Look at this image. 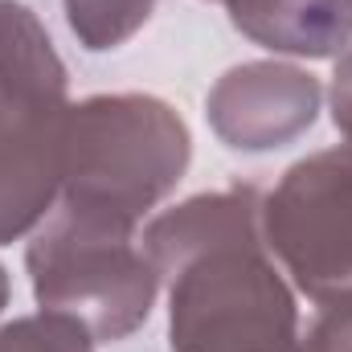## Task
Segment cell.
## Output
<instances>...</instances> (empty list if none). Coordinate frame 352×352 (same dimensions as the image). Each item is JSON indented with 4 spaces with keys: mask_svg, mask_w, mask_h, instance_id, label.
<instances>
[{
    "mask_svg": "<svg viewBox=\"0 0 352 352\" xmlns=\"http://www.w3.org/2000/svg\"><path fill=\"white\" fill-rule=\"evenodd\" d=\"M266 250L291 283L324 303L352 283V144L291 164L263 197Z\"/></svg>",
    "mask_w": 352,
    "mask_h": 352,
    "instance_id": "5b68a950",
    "label": "cell"
},
{
    "mask_svg": "<svg viewBox=\"0 0 352 352\" xmlns=\"http://www.w3.org/2000/svg\"><path fill=\"white\" fill-rule=\"evenodd\" d=\"M188 156V127L164 98L94 94L70 102L58 209L135 230L180 184Z\"/></svg>",
    "mask_w": 352,
    "mask_h": 352,
    "instance_id": "7a4b0ae2",
    "label": "cell"
},
{
    "mask_svg": "<svg viewBox=\"0 0 352 352\" xmlns=\"http://www.w3.org/2000/svg\"><path fill=\"white\" fill-rule=\"evenodd\" d=\"M226 12L270 54L336 58L352 41V0H226Z\"/></svg>",
    "mask_w": 352,
    "mask_h": 352,
    "instance_id": "52a82bcc",
    "label": "cell"
},
{
    "mask_svg": "<svg viewBox=\"0 0 352 352\" xmlns=\"http://www.w3.org/2000/svg\"><path fill=\"white\" fill-rule=\"evenodd\" d=\"M332 123L352 144V50L336 62V74H332Z\"/></svg>",
    "mask_w": 352,
    "mask_h": 352,
    "instance_id": "8fae6325",
    "label": "cell"
},
{
    "mask_svg": "<svg viewBox=\"0 0 352 352\" xmlns=\"http://www.w3.org/2000/svg\"><path fill=\"white\" fill-rule=\"evenodd\" d=\"M66 66L41 21L0 0V246L33 234L62 197Z\"/></svg>",
    "mask_w": 352,
    "mask_h": 352,
    "instance_id": "3957f363",
    "label": "cell"
},
{
    "mask_svg": "<svg viewBox=\"0 0 352 352\" xmlns=\"http://www.w3.org/2000/svg\"><path fill=\"white\" fill-rule=\"evenodd\" d=\"M29 278L41 311H66L82 320L94 340H127L156 303L160 274L135 230L90 221L58 209L29 242Z\"/></svg>",
    "mask_w": 352,
    "mask_h": 352,
    "instance_id": "277c9868",
    "label": "cell"
},
{
    "mask_svg": "<svg viewBox=\"0 0 352 352\" xmlns=\"http://www.w3.org/2000/svg\"><path fill=\"white\" fill-rule=\"evenodd\" d=\"M144 254L168 278L173 352H303L299 307L270 263L263 192H201L144 230Z\"/></svg>",
    "mask_w": 352,
    "mask_h": 352,
    "instance_id": "6da1fadb",
    "label": "cell"
},
{
    "mask_svg": "<svg viewBox=\"0 0 352 352\" xmlns=\"http://www.w3.org/2000/svg\"><path fill=\"white\" fill-rule=\"evenodd\" d=\"M324 87L291 62H242L205 98L213 135L234 152H274L295 144L320 115Z\"/></svg>",
    "mask_w": 352,
    "mask_h": 352,
    "instance_id": "8992f818",
    "label": "cell"
},
{
    "mask_svg": "<svg viewBox=\"0 0 352 352\" xmlns=\"http://www.w3.org/2000/svg\"><path fill=\"white\" fill-rule=\"evenodd\" d=\"M0 352H94V336L66 311H37L0 328Z\"/></svg>",
    "mask_w": 352,
    "mask_h": 352,
    "instance_id": "9c48e42d",
    "label": "cell"
},
{
    "mask_svg": "<svg viewBox=\"0 0 352 352\" xmlns=\"http://www.w3.org/2000/svg\"><path fill=\"white\" fill-rule=\"evenodd\" d=\"M8 291H12V287H8V270H4V263H0V311L8 307Z\"/></svg>",
    "mask_w": 352,
    "mask_h": 352,
    "instance_id": "7c38bea8",
    "label": "cell"
},
{
    "mask_svg": "<svg viewBox=\"0 0 352 352\" xmlns=\"http://www.w3.org/2000/svg\"><path fill=\"white\" fill-rule=\"evenodd\" d=\"M303 352H352V283L320 303Z\"/></svg>",
    "mask_w": 352,
    "mask_h": 352,
    "instance_id": "30bf717a",
    "label": "cell"
},
{
    "mask_svg": "<svg viewBox=\"0 0 352 352\" xmlns=\"http://www.w3.org/2000/svg\"><path fill=\"white\" fill-rule=\"evenodd\" d=\"M62 4H66L70 33L90 54L119 50L127 37H135L148 25L156 8V0H62Z\"/></svg>",
    "mask_w": 352,
    "mask_h": 352,
    "instance_id": "ba28073f",
    "label": "cell"
}]
</instances>
